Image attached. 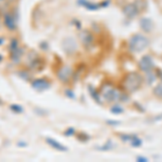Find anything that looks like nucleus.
I'll return each instance as SVG.
<instances>
[{"label": "nucleus", "mask_w": 162, "mask_h": 162, "mask_svg": "<svg viewBox=\"0 0 162 162\" xmlns=\"http://www.w3.org/2000/svg\"><path fill=\"white\" fill-rule=\"evenodd\" d=\"M102 95L107 102L113 103V102H127L129 97L127 98V95L121 93V92L113 88L111 84H104L102 88Z\"/></svg>", "instance_id": "1"}, {"label": "nucleus", "mask_w": 162, "mask_h": 162, "mask_svg": "<svg viewBox=\"0 0 162 162\" xmlns=\"http://www.w3.org/2000/svg\"><path fill=\"white\" fill-rule=\"evenodd\" d=\"M148 46H149V39L147 37H145V36L140 35V34L133 35L129 40L130 50L132 52H135V53L144 51L146 48H148Z\"/></svg>", "instance_id": "2"}, {"label": "nucleus", "mask_w": 162, "mask_h": 162, "mask_svg": "<svg viewBox=\"0 0 162 162\" xmlns=\"http://www.w3.org/2000/svg\"><path fill=\"white\" fill-rule=\"evenodd\" d=\"M142 83H143V78H142V76L137 73L129 74L123 80L124 88H125V90H127L128 92H130V93H133V92H135L136 90L140 89Z\"/></svg>", "instance_id": "3"}, {"label": "nucleus", "mask_w": 162, "mask_h": 162, "mask_svg": "<svg viewBox=\"0 0 162 162\" xmlns=\"http://www.w3.org/2000/svg\"><path fill=\"white\" fill-rule=\"evenodd\" d=\"M138 66H140V69L144 73H149L151 70L154 69V63L151 58V56L149 55H145L140 58V63H138Z\"/></svg>", "instance_id": "4"}, {"label": "nucleus", "mask_w": 162, "mask_h": 162, "mask_svg": "<svg viewBox=\"0 0 162 162\" xmlns=\"http://www.w3.org/2000/svg\"><path fill=\"white\" fill-rule=\"evenodd\" d=\"M50 86H51L50 81L46 80V78H38L32 81V88L39 92H43L48 90L50 88Z\"/></svg>", "instance_id": "5"}, {"label": "nucleus", "mask_w": 162, "mask_h": 162, "mask_svg": "<svg viewBox=\"0 0 162 162\" xmlns=\"http://www.w3.org/2000/svg\"><path fill=\"white\" fill-rule=\"evenodd\" d=\"M73 76V70L69 66H62L57 71V78L62 82H68Z\"/></svg>", "instance_id": "6"}, {"label": "nucleus", "mask_w": 162, "mask_h": 162, "mask_svg": "<svg viewBox=\"0 0 162 162\" xmlns=\"http://www.w3.org/2000/svg\"><path fill=\"white\" fill-rule=\"evenodd\" d=\"M138 11L140 10L137 9L136 5L132 4V3H129V4H127L123 8V14L125 16H128L129 19H133V17H135V16L137 15Z\"/></svg>", "instance_id": "7"}, {"label": "nucleus", "mask_w": 162, "mask_h": 162, "mask_svg": "<svg viewBox=\"0 0 162 162\" xmlns=\"http://www.w3.org/2000/svg\"><path fill=\"white\" fill-rule=\"evenodd\" d=\"M121 140H124V142H129V143L131 144V146H133V147H140V146H142V140H140L136 135L122 134Z\"/></svg>", "instance_id": "8"}, {"label": "nucleus", "mask_w": 162, "mask_h": 162, "mask_svg": "<svg viewBox=\"0 0 162 162\" xmlns=\"http://www.w3.org/2000/svg\"><path fill=\"white\" fill-rule=\"evenodd\" d=\"M46 144H48L49 146H51L52 148H54L55 150L61 151V152H65V151L68 150L67 147H65V146L63 145V144H61L59 142H57V140H53V138L46 137Z\"/></svg>", "instance_id": "9"}, {"label": "nucleus", "mask_w": 162, "mask_h": 162, "mask_svg": "<svg viewBox=\"0 0 162 162\" xmlns=\"http://www.w3.org/2000/svg\"><path fill=\"white\" fill-rule=\"evenodd\" d=\"M80 40L86 46H90L93 43V37L88 30H83L80 32Z\"/></svg>", "instance_id": "10"}, {"label": "nucleus", "mask_w": 162, "mask_h": 162, "mask_svg": "<svg viewBox=\"0 0 162 162\" xmlns=\"http://www.w3.org/2000/svg\"><path fill=\"white\" fill-rule=\"evenodd\" d=\"M23 53H24V50L22 48H17L15 51L13 52H10V58L11 61L14 63V64H19L21 62L22 56H23Z\"/></svg>", "instance_id": "11"}, {"label": "nucleus", "mask_w": 162, "mask_h": 162, "mask_svg": "<svg viewBox=\"0 0 162 162\" xmlns=\"http://www.w3.org/2000/svg\"><path fill=\"white\" fill-rule=\"evenodd\" d=\"M4 25L8 27L10 30H14L16 27L15 20H14V16L11 13H5L4 15Z\"/></svg>", "instance_id": "12"}, {"label": "nucleus", "mask_w": 162, "mask_h": 162, "mask_svg": "<svg viewBox=\"0 0 162 162\" xmlns=\"http://www.w3.org/2000/svg\"><path fill=\"white\" fill-rule=\"evenodd\" d=\"M63 46H64V50L67 53H74L77 50V44L73 39H66L63 43Z\"/></svg>", "instance_id": "13"}, {"label": "nucleus", "mask_w": 162, "mask_h": 162, "mask_svg": "<svg viewBox=\"0 0 162 162\" xmlns=\"http://www.w3.org/2000/svg\"><path fill=\"white\" fill-rule=\"evenodd\" d=\"M140 27L142 29L146 32H150L152 27H154V24H152V21L150 19H147V17H144V19L140 20Z\"/></svg>", "instance_id": "14"}, {"label": "nucleus", "mask_w": 162, "mask_h": 162, "mask_svg": "<svg viewBox=\"0 0 162 162\" xmlns=\"http://www.w3.org/2000/svg\"><path fill=\"white\" fill-rule=\"evenodd\" d=\"M79 2H81L83 4V7H86V9H89V10H97V9L100 8V4H95V3H91L89 1H86V0H80Z\"/></svg>", "instance_id": "15"}, {"label": "nucleus", "mask_w": 162, "mask_h": 162, "mask_svg": "<svg viewBox=\"0 0 162 162\" xmlns=\"http://www.w3.org/2000/svg\"><path fill=\"white\" fill-rule=\"evenodd\" d=\"M157 76L154 73H152V70L149 71V73H146V81L148 82V84H152L156 81Z\"/></svg>", "instance_id": "16"}, {"label": "nucleus", "mask_w": 162, "mask_h": 162, "mask_svg": "<svg viewBox=\"0 0 162 162\" xmlns=\"http://www.w3.org/2000/svg\"><path fill=\"white\" fill-rule=\"evenodd\" d=\"M89 91L91 96L93 97V100H95L97 103H100V93H97L94 89H92V86H89Z\"/></svg>", "instance_id": "17"}, {"label": "nucleus", "mask_w": 162, "mask_h": 162, "mask_svg": "<svg viewBox=\"0 0 162 162\" xmlns=\"http://www.w3.org/2000/svg\"><path fill=\"white\" fill-rule=\"evenodd\" d=\"M10 109L13 111V112H16V113H22L24 111V108L22 107L21 105H17V104H12V105H10Z\"/></svg>", "instance_id": "18"}, {"label": "nucleus", "mask_w": 162, "mask_h": 162, "mask_svg": "<svg viewBox=\"0 0 162 162\" xmlns=\"http://www.w3.org/2000/svg\"><path fill=\"white\" fill-rule=\"evenodd\" d=\"M154 94L156 95L158 98H161L162 100V83L158 84L154 89Z\"/></svg>", "instance_id": "19"}, {"label": "nucleus", "mask_w": 162, "mask_h": 162, "mask_svg": "<svg viewBox=\"0 0 162 162\" xmlns=\"http://www.w3.org/2000/svg\"><path fill=\"white\" fill-rule=\"evenodd\" d=\"M110 111H111V113H113V115H120V113L123 112V109H122L119 105H116V106H112V107L110 108Z\"/></svg>", "instance_id": "20"}, {"label": "nucleus", "mask_w": 162, "mask_h": 162, "mask_svg": "<svg viewBox=\"0 0 162 162\" xmlns=\"http://www.w3.org/2000/svg\"><path fill=\"white\" fill-rule=\"evenodd\" d=\"M19 48V42L16 39H12L10 42V46H9V49H10V52H13L15 51L16 49Z\"/></svg>", "instance_id": "21"}, {"label": "nucleus", "mask_w": 162, "mask_h": 162, "mask_svg": "<svg viewBox=\"0 0 162 162\" xmlns=\"http://www.w3.org/2000/svg\"><path fill=\"white\" fill-rule=\"evenodd\" d=\"M98 150H109V149L112 148V143L111 142H107L106 144H104L103 146H100V147H96Z\"/></svg>", "instance_id": "22"}, {"label": "nucleus", "mask_w": 162, "mask_h": 162, "mask_svg": "<svg viewBox=\"0 0 162 162\" xmlns=\"http://www.w3.org/2000/svg\"><path fill=\"white\" fill-rule=\"evenodd\" d=\"M17 74H19L20 77H21L22 79H24L25 81H28V80H29V77H30V76H29V74L27 73L26 70H21V71H19Z\"/></svg>", "instance_id": "23"}, {"label": "nucleus", "mask_w": 162, "mask_h": 162, "mask_svg": "<svg viewBox=\"0 0 162 162\" xmlns=\"http://www.w3.org/2000/svg\"><path fill=\"white\" fill-rule=\"evenodd\" d=\"M74 134H75V129L74 128H69L68 130L65 131V135L66 136H73Z\"/></svg>", "instance_id": "24"}, {"label": "nucleus", "mask_w": 162, "mask_h": 162, "mask_svg": "<svg viewBox=\"0 0 162 162\" xmlns=\"http://www.w3.org/2000/svg\"><path fill=\"white\" fill-rule=\"evenodd\" d=\"M65 94H66V96L70 97V98H74V97H75L73 91H70V90H66V93H65Z\"/></svg>", "instance_id": "25"}, {"label": "nucleus", "mask_w": 162, "mask_h": 162, "mask_svg": "<svg viewBox=\"0 0 162 162\" xmlns=\"http://www.w3.org/2000/svg\"><path fill=\"white\" fill-rule=\"evenodd\" d=\"M136 160L140 162H146V161H148V159L147 158H145V157H137L136 158Z\"/></svg>", "instance_id": "26"}, {"label": "nucleus", "mask_w": 162, "mask_h": 162, "mask_svg": "<svg viewBox=\"0 0 162 162\" xmlns=\"http://www.w3.org/2000/svg\"><path fill=\"white\" fill-rule=\"evenodd\" d=\"M17 146H19V147H26L27 144L25 143V142L24 143H23V142H20V143H17Z\"/></svg>", "instance_id": "27"}, {"label": "nucleus", "mask_w": 162, "mask_h": 162, "mask_svg": "<svg viewBox=\"0 0 162 162\" xmlns=\"http://www.w3.org/2000/svg\"><path fill=\"white\" fill-rule=\"evenodd\" d=\"M108 124H111V125H117V124H119L118 121H107Z\"/></svg>", "instance_id": "28"}, {"label": "nucleus", "mask_w": 162, "mask_h": 162, "mask_svg": "<svg viewBox=\"0 0 162 162\" xmlns=\"http://www.w3.org/2000/svg\"><path fill=\"white\" fill-rule=\"evenodd\" d=\"M157 71H158V73L160 74V75H159V77H160V78L162 79V71H161V70H160V69H158V70H157Z\"/></svg>", "instance_id": "29"}, {"label": "nucleus", "mask_w": 162, "mask_h": 162, "mask_svg": "<svg viewBox=\"0 0 162 162\" xmlns=\"http://www.w3.org/2000/svg\"><path fill=\"white\" fill-rule=\"evenodd\" d=\"M2 43H3V39L2 38H0V44H2Z\"/></svg>", "instance_id": "30"}, {"label": "nucleus", "mask_w": 162, "mask_h": 162, "mask_svg": "<svg viewBox=\"0 0 162 162\" xmlns=\"http://www.w3.org/2000/svg\"><path fill=\"white\" fill-rule=\"evenodd\" d=\"M2 61V55H0V62Z\"/></svg>", "instance_id": "31"}, {"label": "nucleus", "mask_w": 162, "mask_h": 162, "mask_svg": "<svg viewBox=\"0 0 162 162\" xmlns=\"http://www.w3.org/2000/svg\"><path fill=\"white\" fill-rule=\"evenodd\" d=\"M0 1H4V0H0Z\"/></svg>", "instance_id": "32"}]
</instances>
